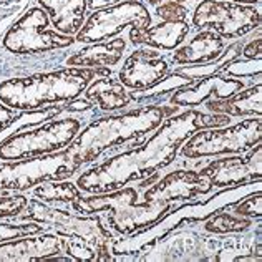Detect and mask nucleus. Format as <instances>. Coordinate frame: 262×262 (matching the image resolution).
Returning <instances> with one entry per match:
<instances>
[{
    "label": "nucleus",
    "mask_w": 262,
    "mask_h": 262,
    "mask_svg": "<svg viewBox=\"0 0 262 262\" xmlns=\"http://www.w3.org/2000/svg\"><path fill=\"white\" fill-rule=\"evenodd\" d=\"M231 123V116L221 113H203L199 110H186L171 115L156 128V133L141 146L115 155L77 179L80 191L101 194L121 189L131 181H140L156 171L166 168L178 156L183 143L199 129L219 128Z\"/></svg>",
    "instance_id": "nucleus-1"
},
{
    "label": "nucleus",
    "mask_w": 262,
    "mask_h": 262,
    "mask_svg": "<svg viewBox=\"0 0 262 262\" xmlns=\"http://www.w3.org/2000/svg\"><path fill=\"white\" fill-rule=\"evenodd\" d=\"M112 68L67 67L60 70L10 78L0 83V101L15 112L55 108L77 100L96 77H110Z\"/></svg>",
    "instance_id": "nucleus-2"
},
{
    "label": "nucleus",
    "mask_w": 262,
    "mask_h": 262,
    "mask_svg": "<svg viewBox=\"0 0 262 262\" xmlns=\"http://www.w3.org/2000/svg\"><path fill=\"white\" fill-rule=\"evenodd\" d=\"M179 106L146 105L131 110L123 115L103 116L92 121L81 129V133L65 148L72 161L78 166L92 163L115 146L133 140H140L144 135L155 131L168 116L174 115Z\"/></svg>",
    "instance_id": "nucleus-3"
},
{
    "label": "nucleus",
    "mask_w": 262,
    "mask_h": 262,
    "mask_svg": "<svg viewBox=\"0 0 262 262\" xmlns=\"http://www.w3.org/2000/svg\"><path fill=\"white\" fill-rule=\"evenodd\" d=\"M260 116L249 118L234 126L199 129L183 143L181 155L188 160H199L219 155H244L260 143Z\"/></svg>",
    "instance_id": "nucleus-4"
},
{
    "label": "nucleus",
    "mask_w": 262,
    "mask_h": 262,
    "mask_svg": "<svg viewBox=\"0 0 262 262\" xmlns=\"http://www.w3.org/2000/svg\"><path fill=\"white\" fill-rule=\"evenodd\" d=\"M81 129L77 118L47 121L33 129H22L0 143V160L17 161L65 149Z\"/></svg>",
    "instance_id": "nucleus-5"
},
{
    "label": "nucleus",
    "mask_w": 262,
    "mask_h": 262,
    "mask_svg": "<svg viewBox=\"0 0 262 262\" xmlns=\"http://www.w3.org/2000/svg\"><path fill=\"white\" fill-rule=\"evenodd\" d=\"M81 166L72 161L67 149L0 164V191H27L48 181H63Z\"/></svg>",
    "instance_id": "nucleus-6"
},
{
    "label": "nucleus",
    "mask_w": 262,
    "mask_h": 262,
    "mask_svg": "<svg viewBox=\"0 0 262 262\" xmlns=\"http://www.w3.org/2000/svg\"><path fill=\"white\" fill-rule=\"evenodd\" d=\"M25 214H18L24 221H35L40 224H47L43 227H52L55 234L60 237H77L86 241L96 249L108 252V243L113 239L112 232L105 227L101 217L92 214H73L63 209L52 208V206L40 203L38 199H30L24 209Z\"/></svg>",
    "instance_id": "nucleus-7"
},
{
    "label": "nucleus",
    "mask_w": 262,
    "mask_h": 262,
    "mask_svg": "<svg viewBox=\"0 0 262 262\" xmlns=\"http://www.w3.org/2000/svg\"><path fill=\"white\" fill-rule=\"evenodd\" d=\"M196 30H211L224 40L241 38L260 27V12L229 0H203L192 13Z\"/></svg>",
    "instance_id": "nucleus-8"
},
{
    "label": "nucleus",
    "mask_w": 262,
    "mask_h": 262,
    "mask_svg": "<svg viewBox=\"0 0 262 262\" xmlns=\"http://www.w3.org/2000/svg\"><path fill=\"white\" fill-rule=\"evenodd\" d=\"M50 18L42 7H33L25 12L2 38L5 50L17 55H35L50 50H60L75 43L72 35H63L48 29Z\"/></svg>",
    "instance_id": "nucleus-9"
},
{
    "label": "nucleus",
    "mask_w": 262,
    "mask_h": 262,
    "mask_svg": "<svg viewBox=\"0 0 262 262\" xmlns=\"http://www.w3.org/2000/svg\"><path fill=\"white\" fill-rule=\"evenodd\" d=\"M153 17L141 0H123L105 9L95 10L83 27L78 30L75 42L98 43L118 35L126 27L146 30L151 27Z\"/></svg>",
    "instance_id": "nucleus-10"
},
{
    "label": "nucleus",
    "mask_w": 262,
    "mask_h": 262,
    "mask_svg": "<svg viewBox=\"0 0 262 262\" xmlns=\"http://www.w3.org/2000/svg\"><path fill=\"white\" fill-rule=\"evenodd\" d=\"M212 188H232L247 183L260 181L262 178V146L251 148L246 156H231L211 161L199 171Z\"/></svg>",
    "instance_id": "nucleus-11"
},
{
    "label": "nucleus",
    "mask_w": 262,
    "mask_h": 262,
    "mask_svg": "<svg viewBox=\"0 0 262 262\" xmlns=\"http://www.w3.org/2000/svg\"><path fill=\"white\" fill-rule=\"evenodd\" d=\"M184 223H198L192 203L178 204L161 219H158L155 224L144 227V229L138 232H133V236L126 239L115 241L112 246V252L118 254V256H126V254H140L148 249H153L161 239H164L169 232H173Z\"/></svg>",
    "instance_id": "nucleus-12"
},
{
    "label": "nucleus",
    "mask_w": 262,
    "mask_h": 262,
    "mask_svg": "<svg viewBox=\"0 0 262 262\" xmlns=\"http://www.w3.org/2000/svg\"><path fill=\"white\" fill-rule=\"evenodd\" d=\"M212 186L199 173L191 169H178L166 174L156 184L144 191V201H160L178 206L198 196L208 194Z\"/></svg>",
    "instance_id": "nucleus-13"
},
{
    "label": "nucleus",
    "mask_w": 262,
    "mask_h": 262,
    "mask_svg": "<svg viewBox=\"0 0 262 262\" xmlns=\"http://www.w3.org/2000/svg\"><path fill=\"white\" fill-rule=\"evenodd\" d=\"M169 65L161 53L153 48H138L125 60L118 73L120 83L129 90H146L163 80Z\"/></svg>",
    "instance_id": "nucleus-14"
},
{
    "label": "nucleus",
    "mask_w": 262,
    "mask_h": 262,
    "mask_svg": "<svg viewBox=\"0 0 262 262\" xmlns=\"http://www.w3.org/2000/svg\"><path fill=\"white\" fill-rule=\"evenodd\" d=\"M246 88L244 80L224 77V75H212L198 80L196 83L189 86L179 88L171 95L169 103L179 108H194L206 103L208 100H226L229 96Z\"/></svg>",
    "instance_id": "nucleus-15"
},
{
    "label": "nucleus",
    "mask_w": 262,
    "mask_h": 262,
    "mask_svg": "<svg viewBox=\"0 0 262 262\" xmlns=\"http://www.w3.org/2000/svg\"><path fill=\"white\" fill-rule=\"evenodd\" d=\"M61 252V241L57 234H43L38 237L13 239L0 243V260H42Z\"/></svg>",
    "instance_id": "nucleus-16"
},
{
    "label": "nucleus",
    "mask_w": 262,
    "mask_h": 262,
    "mask_svg": "<svg viewBox=\"0 0 262 262\" xmlns=\"http://www.w3.org/2000/svg\"><path fill=\"white\" fill-rule=\"evenodd\" d=\"M188 22H161L146 30H129V40L133 45H146L158 50H174L189 35Z\"/></svg>",
    "instance_id": "nucleus-17"
},
{
    "label": "nucleus",
    "mask_w": 262,
    "mask_h": 262,
    "mask_svg": "<svg viewBox=\"0 0 262 262\" xmlns=\"http://www.w3.org/2000/svg\"><path fill=\"white\" fill-rule=\"evenodd\" d=\"M226 48V40L221 38L217 33L211 30H199L186 45L179 47L173 53L174 65H196V63H208L217 58L221 52Z\"/></svg>",
    "instance_id": "nucleus-18"
},
{
    "label": "nucleus",
    "mask_w": 262,
    "mask_h": 262,
    "mask_svg": "<svg viewBox=\"0 0 262 262\" xmlns=\"http://www.w3.org/2000/svg\"><path fill=\"white\" fill-rule=\"evenodd\" d=\"M55 30L63 35H77L85 24L86 0H38Z\"/></svg>",
    "instance_id": "nucleus-19"
},
{
    "label": "nucleus",
    "mask_w": 262,
    "mask_h": 262,
    "mask_svg": "<svg viewBox=\"0 0 262 262\" xmlns=\"http://www.w3.org/2000/svg\"><path fill=\"white\" fill-rule=\"evenodd\" d=\"M126 50V40L113 38L112 42H98L75 52L67 58V67L112 68L121 60Z\"/></svg>",
    "instance_id": "nucleus-20"
},
{
    "label": "nucleus",
    "mask_w": 262,
    "mask_h": 262,
    "mask_svg": "<svg viewBox=\"0 0 262 262\" xmlns=\"http://www.w3.org/2000/svg\"><path fill=\"white\" fill-rule=\"evenodd\" d=\"M85 100L93 105H98L103 112H116V110L126 108L133 96H131L126 88L120 83V80L112 77H100L93 80L85 88Z\"/></svg>",
    "instance_id": "nucleus-21"
},
{
    "label": "nucleus",
    "mask_w": 262,
    "mask_h": 262,
    "mask_svg": "<svg viewBox=\"0 0 262 262\" xmlns=\"http://www.w3.org/2000/svg\"><path fill=\"white\" fill-rule=\"evenodd\" d=\"M260 98L262 85L259 81V83L241 90V92L226 100H208L206 101V110L209 113H221L227 116H260Z\"/></svg>",
    "instance_id": "nucleus-22"
},
{
    "label": "nucleus",
    "mask_w": 262,
    "mask_h": 262,
    "mask_svg": "<svg viewBox=\"0 0 262 262\" xmlns=\"http://www.w3.org/2000/svg\"><path fill=\"white\" fill-rule=\"evenodd\" d=\"M243 42H234L231 45H227V48H224L217 58H214L212 61H208V63H196V65H189V67H181L178 68V72L184 73L186 77L192 78L194 81L206 78V77H212V75H217L224 70V67L227 63H231L232 60H236L241 57V52H243Z\"/></svg>",
    "instance_id": "nucleus-23"
},
{
    "label": "nucleus",
    "mask_w": 262,
    "mask_h": 262,
    "mask_svg": "<svg viewBox=\"0 0 262 262\" xmlns=\"http://www.w3.org/2000/svg\"><path fill=\"white\" fill-rule=\"evenodd\" d=\"M33 196L42 199L43 203H73L81 198V191L75 183L63 181H48L38 184Z\"/></svg>",
    "instance_id": "nucleus-24"
},
{
    "label": "nucleus",
    "mask_w": 262,
    "mask_h": 262,
    "mask_svg": "<svg viewBox=\"0 0 262 262\" xmlns=\"http://www.w3.org/2000/svg\"><path fill=\"white\" fill-rule=\"evenodd\" d=\"M192 83H196V81L189 77H186L184 73L176 70L171 75H166V77L158 81L156 85L143 90L144 93H141L140 96H135V95H131V96H133L135 101H156V100L164 98V96L169 95V93H174L179 88L189 86Z\"/></svg>",
    "instance_id": "nucleus-25"
},
{
    "label": "nucleus",
    "mask_w": 262,
    "mask_h": 262,
    "mask_svg": "<svg viewBox=\"0 0 262 262\" xmlns=\"http://www.w3.org/2000/svg\"><path fill=\"white\" fill-rule=\"evenodd\" d=\"M204 223V229L212 234H231V232H244L252 226L251 217L231 214V212L221 211L217 214L208 217Z\"/></svg>",
    "instance_id": "nucleus-26"
},
{
    "label": "nucleus",
    "mask_w": 262,
    "mask_h": 262,
    "mask_svg": "<svg viewBox=\"0 0 262 262\" xmlns=\"http://www.w3.org/2000/svg\"><path fill=\"white\" fill-rule=\"evenodd\" d=\"M61 241V251L67 252L75 260H110L112 257L108 254L101 252L92 246L86 241H81L77 237H60Z\"/></svg>",
    "instance_id": "nucleus-27"
},
{
    "label": "nucleus",
    "mask_w": 262,
    "mask_h": 262,
    "mask_svg": "<svg viewBox=\"0 0 262 262\" xmlns=\"http://www.w3.org/2000/svg\"><path fill=\"white\" fill-rule=\"evenodd\" d=\"M43 231L45 227L40 223H35V221H29V223H22V224L0 223V243H7V241H13L27 236H37V234Z\"/></svg>",
    "instance_id": "nucleus-28"
},
{
    "label": "nucleus",
    "mask_w": 262,
    "mask_h": 262,
    "mask_svg": "<svg viewBox=\"0 0 262 262\" xmlns=\"http://www.w3.org/2000/svg\"><path fill=\"white\" fill-rule=\"evenodd\" d=\"M260 70H262V61L260 58H236L232 60L231 63H227L224 67L223 73H226L227 77H232V78H254V75H260Z\"/></svg>",
    "instance_id": "nucleus-29"
},
{
    "label": "nucleus",
    "mask_w": 262,
    "mask_h": 262,
    "mask_svg": "<svg viewBox=\"0 0 262 262\" xmlns=\"http://www.w3.org/2000/svg\"><path fill=\"white\" fill-rule=\"evenodd\" d=\"M234 214L244 216V217H260L262 214V198L260 191H254L251 194H247L236 204L234 208Z\"/></svg>",
    "instance_id": "nucleus-30"
},
{
    "label": "nucleus",
    "mask_w": 262,
    "mask_h": 262,
    "mask_svg": "<svg viewBox=\"0 0 262 262\" xmlns=\"http://www.w3.org/2000/svg\"><path fill=\"white\" fill-rule=\"evenodd\" d=\"M188 13V9L183 4L174 2V0H168V2L156 5V15L163 22H186Z\"/></svg>",
    "instance_id": "nucleus-31"
},
{
    "label": "nucleus",
    "mask_w": 262,
    "mask_h": 262,
    "mask_svg": "<svg viewBox=\"0 0 262 262\" xmlns=\"http://www.w3.org/2000/svg\"><path fill=\"white\" fill-rule=\"evenodd\" d=\"M27 203H29V198H25L24 194L0 196V219L18 216L27 208Z\"/></svg>",
    "instance_id": "nucleus-32"
},
{
    "label": "nucleus",
    "mask_w": 262,
    "mask_h": 262,
    "mask_svg": "<svg viewBox=\"0 0 262 262\" xmlns=\"http://www.w3.org/2000/svg\"><path fill=\"white\" fill-rule=\"evenodd\" d=\"M18 120H20V115H17L15 110L9 108L0 101V133L9 129L12 125H15Z\"/></svg>",
    "instance_id": "nucleus-33"
},
{
    "label": "nucleus",
    "mask_w": 262,
    "mask_h": 262,
    "mask_svg": "<svg viewBox=\"0 0 262 262\" xmlns=\"http://www.w3.org/2000/svg\"><path fill=\"white\" fill-rule=\"evenodd\" d=\"M243 55L244 58H262V38L257 37L256 40H252V42H249L247 45L243 47Z\"/></svg>",
    "instance_id": "nucleus-34"
},
{
    "label": "nucleus",
    "mask_w": 262,
    "mask_h": 262,
    "mask_svg": "<svg viewBox=\"0 0 262 262\" xmlns=\"http://www.w3.org/2000/svg\"><path fill=\"white\" fill-rule=\"evenodd\" d=\"M93 106V103H90L88 100H72L68 101L65 105V110L67 112H86V110H90Z\"/></svg>",
    "instance_id": "nucleus-35"
},
{
    "label": "nucleus",
    "mask_w": 262,
    "mask_h": 262,
    "mask_svg": "<svg viewBox=\"0 0 262 262\" xmlns=\"http://www.w3.org/2000/svg\"><path fill=\"white\" fill-rule=\"evenodd\" d=\"M174 2L184 4V2H191V0H174ZM229 2H237V4H246V5H251V4H260V0H229Z\"/></svg>",
    "instance_id": "nucleus-36"
},
{
    "label": "nucleus",
    "mask_w": 262,
    "mask_h": 262,
    "mask_svg": "<svg viewBox=\"0 0 262 262\" xmlns=\"http://www.w3.org/2000/svg\"><path fill=\"white\" fill-rule=\"evenodd\" d=\"M148 4H151V5H160L161 4V0H146Z\"/></svg>",
    "instance_id": "nucleus-37"
}]
</instances>
